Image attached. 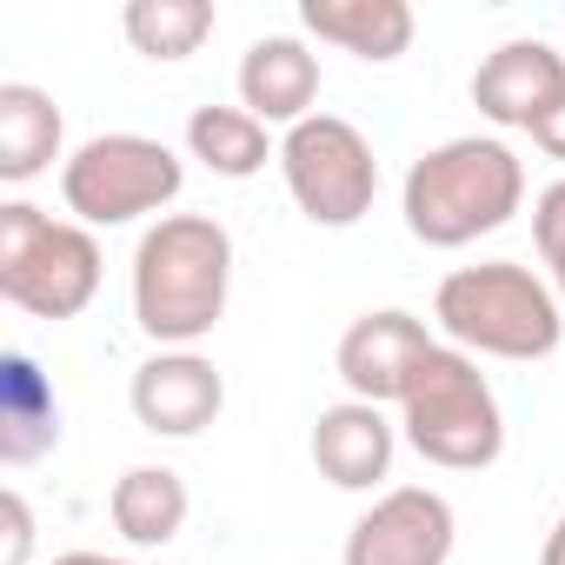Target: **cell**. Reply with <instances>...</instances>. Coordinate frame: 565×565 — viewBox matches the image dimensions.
I'll list each match as a JSON object with an SVG mask.
<instances>
[{
	"label": "cell",
	"instance_id": "6da1fadb",
	"mask_svg": "<svg viewBox=\"0 0 565 565\" xmlns=\"http://www.w3.org/2000/svg\"><path fill=\"white\" fill-rule=\"evenodd\" d=\"M233 233L213 213H160L134 246V320L160 353L200 347L226 320Z\"/></svg>",
	"mask_w": 565,
	"mask_h": 565
},
{
	"label": "cell",
	"instance_id": "7a4b0ae2",
	"mask_svg": "<svg viewBox=\"0 0 565 565\" xmlns=\"http://www.w3.org/2000/svg\"><path fill=\"white\" fill-rule=\"evenodd\" d=\"M519 206H525V160L492 134H459V140L426 147L399 186L406 233L439 253L499 233Z\"/></svg>",
	"mask_w": 565,
	"mask_h": 565
},
{
	"label": "cell",
	"instance_id": "3957f363",
	"mask_svg": "<svg viewBox=\"0 0 565 565\" xmlns=\"http://www.w3.org/2000/svg\"><path fill=\"white\" fill-rule=\"evenodd\" d=\"M433 320L446 347L472 360H552L565 340V307L552 294V279H539L519 259L452 266L433 294Z\"/></svg>",
	"mask_w": 565,
	"mask_h": 565
},
{
	"label": "cell",
	"instance_id": "277c9868",
	"mask_svg": "<svg viewBox=\"0 0 565 565\" xmlns=\"http://www.w3.org/2000/svg\"><path fill=\"white\" fill-rule=\"evenodd\" d=\"M399 439L439 472H486L505 452V413L472 353L433 347L399 399Z\"/></svg>",
	"mask_w": 565,
	"mask_h": 565
},
{
	"label": "cell",
	"instance_id": "5b68a950",
	"mask_svg": "<svg viewBox=\"0 0 565 565\" xmlns=\"http://www.w3.org/2000/svg\"><path fill=\"white\" fill-rule=\"evenodd\" d=\"M100 294V239L34 200L0 206V300L34 320H81Z\"/></svg>",
	"mask_w": 565,
	"mask_h": 565
},
{
	"label": "cell",
	"instance_id": "8992f818",
	"mask_svg": "<svg viewBox=\"0 0 565 565\" xmlns=\"http://www.w3.org/2000/svg\"><path fill=\"white\" fill-rule=\"evenodd\" d=\"M180 186H186V167L153 134H94L61 167V200L81 226H134L173 206Z\"/></svg>",
	"mask_w": 565,
	"mask_h": 565
},
{
	"label": "cell",
	"instance_id": "52a82bcc",
	"mask_svg": "<svg viewBox=\"0 0 565 565\" xmlns=\"http://www.w3.org/2000/svg\"><path fill=\"white\" fill-rule=\"evenodd\" d=\"M279 173L313 226H360L380 200V153L340 114H313L279 134Z\"/></svg>",
	"mask_w": 565,
	"mask_h": 565
},
{
	"label": "cell",
	"instance_id": "ba28073f",
	"mask_svg": "<svg viewBox=\"0 0 565 565\" xmlns=\"http://www.w3.org/2000/svg\"><path fill=\"white\" fill-rule=\"evenodd\" d=\"M459 539L452 499L433 486H393L380 492L353 532H347V558L340 565H446Z\"/></svg>",
	"mask_w": 565,
	"mask_h": 565
},
{
	"label": "cell",
	"instance_id": "9c48e42d",
	"mask_svg": "<svg viewBox=\"0 0 565 565\" xmlns=\"http://www.w3.org/2000/svg\"><path fill=\"white\" fill-rule=\"evenodd\" d=\"M433 347H439V340H433V327H426L419 313L380 307V313H360V320L340 333L333 366H340V380H347L353 399H366V406H399L406 386H413V373H419V360H426Z\"/></svg>",
	"mask_w": 565,
	"mask_h": 565
},
{
	"label": "cell",
	"instance_id": "30bf717a",
	"mask_svg": "<svg viewBox=\"0 0 565 565\" xmlns=\"http://www.w3.org/2000/svg\"><path fill=\"white\" fill-rule=\"evenodd\" d=\"M127 406L134 419L153 433V439H200L220 413H226V380L206 353L180 347V353H153L134 366V386H127Z\"/></svg>",
	"mask_w": 565,
	"mask_h": 565
},
{
	"label": "cell",
	"instance_id": "8fae6325",
	"mask_svg": "<svg viewBox=\"0 0 565 565\" xmlns=\"http://www.w3.org/2000/svg\"><path fill=\"white\" fill-rule=\"evenodd\" d=\"M472 107L505 134H539L565 107V54L545 41H505L472 74Z\"/></svg>",
	"mask_w": 565,
	"mask_h": 565
},
{
	"label": "cell",
	"instance_id": "7c38bea8",
	"mask_svg": "<svg viewBox=\"0 0 565 565\" xmlns=\"http://www.w3.org/2000/svg\"><path fill=\"white\" fill-rule=\"evenodd\" d=\"M320 100V54L300 34H259L239 54V107L266 127H300Z\"/></svg>",
	"mask_w": 565,
	"mask_h": 565
},
{
	"label": "cell",
	"instance_id": "4fadbf2b",
	"mask_svg": "<svg viewBox=\"0 0 565 565\" xmlns=\"http://www.w3.org/2000/svg\"><path fill=\"white\" fill-rule=\"evenodd\" d=\"M393 452H399V426L386 419V406L340 399L313 419V466L340 492H373L393 472Z\"/></svg>",
	"mask_w": 565,
	"mask_h": 565
},
{
	"label": "cell",
	"instance_id": "5bb4252c",
	"mask_svg": "<svg viewBox=\"0 0 565 565\" xmlns=\"http://www.w3.org/2000/svg\"><path fill=\"white\" fill-rule=\"evenodd\" d=\"M300 28L313 41L353 54V61L386 67V61H399L413 47V28L419 21H413L406 0H300Z\"/></svg>",
	"mask_w": 565,
	"mask_h": 565
},
{
	"label": "cell",
	"instance_id": "9a60e30c",
	"mask_svg": "<svg viewBox=\"0 0 565 565\" xmlns=\"http://www.w3.org/2000/svg\"><path fill=\"white\" fill-rule=\"evenodd\" d=\"M54 446H61L54 380L28 353H8V360H0V459H8V466H34Z\"/></svg>",
	"mask_w": 565,
	"mask_h": 565
},
{
	"label": "cell",
	"instance_id": "2e32d148",
	"mask_svg": "<svg viewBox=\"0 0 565 565\" xmlns=\"http://www.w3.org/2000/svg\"><path fill=\"white\" fill-rule=\"evenodd\" d=\"M61 140H67V120L47 87H28V81L0 87V180L8 186L41 180L61 160Z\"/></svg>",
	"mask_w": 565,
	"mask_h": 565
},
{
	"label": "cell",
	"instance_id": "e0dca14e",
	"mask_svg": "<svg viewBox=\"0 0 565 565\" xmlns=\"http://www.w3.org/2000/svg\"><path fill=\"white\" fill-rule=\"evenodd\" d=\"M186 512H193V499H186V479H180L173 466H134V472H120L114 492H107L114 532H120L127 545H140V552L173 545L180 525H186Z\"/></svg>",
	"mask_w": 565,
	"mask_h": 565
},
{
	"label": "cell",
	"instance_id": "ac0fdd59",
	"mask_svg": "<svg viewBox=\"0 0 565 565\" xmlns=\"http://www.w3.org/2000/svg\"><path fill=\"white\" fill-rule=\"evenodd\" d=\"M186 153L220 180H253V173H266V160H279V140L246 107H193L186 114Z\"/></svg>",
	"mask_w": 565,
	"mask_h": 565
},
{
	"label": "cell",
	"instance_id": "d6986e66",
	"mask_svg": "<svg viewBox=\"0 0 565 565\" xmlns=\"http://www.w3.org/2000/svg\"><path fill=\"white\" fill-rule=\"evenodd\" d=\"M120 28H127L134 54H147V61H186V54L206 47V34L220 28V14H213V0H134V8L120 14Z\"/></svg>",
	"mask_w": 565,
	"mask_h": 565
},
{
	"label": "cell",
	"instance_id": "ffe728a7",
	"mask_svg": "<svg viewBox=\"0 0 565 565\" xmlns=\"http://www.w3.org/2000/svg\"><path fill=\"white\" fill-rule=\"evenodd\" d=\"M532 239H539V259H545V279L565 307V180H552L539 200H532Z\"/></svg>",
	"mask_w": 565,
	"mask_h": 565
},
{
	"label": "cell",
	"instance_id": "44dd1931",
	"mask_svg": "<svg viewBox=\"0 0 565 565\" xmlns=\"http://www.w3.org/2000/svg\"><path fill=\"white\" fill-rule=\"evenodd\" d=\"M0 519H8V552H0V565H28V552H34V512H28V499L14 486L0 492Z\"/></svg>",
	"mask_w": 565,
	"mask_h": 565
},
{
	"label": "cell",
	"instance_id": "7402d4cb",
	"mask_svg": "<svg viewBox=\"0 0 565 565\" xmlns=\"http://www.w3.org/2000/svg\"><path fill=\"white\" fill-rule=\"evenodd\" d=\"M532 147H539L545 160H558V167H565V107H558V114H552V120L532 134Z\"/></svg>",
	"mask_w": 565,
	"mask_h": 565
},
{
	"label": "cell",
	"instance_id": "603a6c76",
	"mask_svg": "<svg viewBox=\"0 0 565 565\" xmlns=\"http://www.w3.org/2000/svg\"><path fill=\"white\" fill-rule=\"evenodd\" d=\"M539 565H565V505H558V519H552V532L539 545Z\"/></svg>",
	"mask_w": 565,
	"mask_h": 565
},
{
	"label": "cell",
	"instance_id": "cb8c5ba5",
	"mask_svg": "<svg viewBox=\"0 0 565 565\" xmlns=\"http://www.w3.org/2000/svg\"><path fill=\"white\" fill-rule=\"evenodd\" d=\"M47 565H134V558H114V552H61Z\"/></svg>",
	"mask_w": 565,
	"mask_h": 565
}]
</instances>
